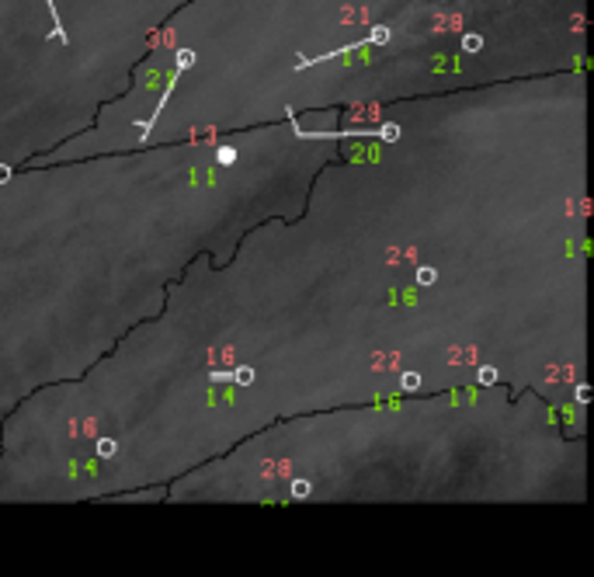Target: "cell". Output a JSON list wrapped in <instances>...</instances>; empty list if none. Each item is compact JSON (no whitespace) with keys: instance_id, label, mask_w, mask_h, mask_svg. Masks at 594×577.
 Returning a JSON list of instances; mask_svg holds the SVG:
<instances>
[{"instance_id":"cell-1","label":"cell","mask_w":594,"mask_h":577,"mask_svg":"<svg viewBox=\"0 0 594 577\" xmlns=\"http://www.w3.org/2000/svg\"><path fill=\"white\" fill-rule=\"evenodd\" d=\"M292 494H296V498H306V494H310V483L299 481V483H296V487H292Z\"/></svg>"}]
</instances>
